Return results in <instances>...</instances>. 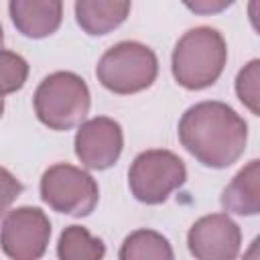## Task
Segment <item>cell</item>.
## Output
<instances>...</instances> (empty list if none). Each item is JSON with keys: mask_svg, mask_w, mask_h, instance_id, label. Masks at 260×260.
Masks as SVG:
<instances>
[{"mask_svg": "<svg viewBox=\"0 0 260 260\" xmlns=\"http://www.w3.org/2000/svg\"><path fill=\"white\" fill-rule=\"evenodd\" d=\"M179 138L205 167L225 169L242 156L248 126L230 106L221 102H201L183 114Z\"/></svg>", "mask_w": 260, "mask_h": 260, "instance_id": "6da1fadb", "label": "cell"}, {"mask_svg": "<svg viewBox=\"0 0 260 260\" xmlns=\"http://www.w3.org/2000/svg\"><path fill=\"white\" fill-rule=\"evenodd\" d=\"M228 57L223 37L209 26L185 32L173 51V75L187 89H203L217 81Z\"/></svg>", "mask_w": 260, "mask_h": 260, "instance_id": "7a4b0ae2", "label": "cell"}, {"mask_svg": "<svg viewBox=\"0 0 260 260\" xmlns=\"http://www.w3.org/2000/svg\"><path fill=\"white\" fill-rule=\"evenodd\" d=\"M89 110V89L71 71L51 73L35 91V112L53 130H69L85 118Z\"/></svg>", "mask_w": 260, "mask_h": 260, "instance_id": "3957f363", "label": "cell"}, {"mask_svg": "<svg viewBox=\"0 0 260 260\" xmlns=\"http://www.w3.org/2000/svg\"><path fill=\"white\" fill-rule=\"evenodd\" d=\"M95 73L106 89L128 95L152 85L158 73V63L156 55L146 45L124 41L102 55Z\"/></svg>", "mask_w": 260, "mask_h": 260, "instance_id": "277c9868", "label": "cell"}, {"mask_svg": "<svg viewBox=\"0 0 260 260\" xmlns=\"http://www.w3.org/2000/svg\"><path fill=\"white\" fill-rule=\"evenodd\" d=\"M187 179L183 160L169 150H146L130 167L128 183L132 195L148 205L162 203Z\"/></svg>", "mask_w": 260, "mask_h": 260, "instance_id": "5b68a950", "label": "cell"}, {"mask_svg": "<svg viewBox=\"0 0 260 260\" xmlns=\"http://www.w3.org/2000/svg\"><path fill=\"white\" fill-rule=\"evenodd\" d=\"M41 197L55 211L87 215L98 203V185L85 171L71 165H55L41 179Z\"/></svg>", "mask_w": 260, "mask_h": 260, "instance_id": "8992f818", "label": "cell"}, {"mask_svg": "<svg viewBox=\"0 0 260 260\" xmlns=\"http://www.w3.org/2000/svg\"><path fill=\"white\" fill-rule=\"evenodd\" d=\"M51 238V221L39 207H18L10 211L0 230V244L14 260H35L43 256Z\"/></svg>", "mask_w": 260, "mask_h": 260, "instance_id": "52a82bcc", "label": "cell"}, {"mask_svg": "<svg viewBox=\"0 0 260 260\" xmlns=\"http://www.w3.org/2000/svg\"><path fill=\"white\" fill-rule=\"evenodd\" d=\"M122 128L116 120L98 116L83 122L75 134V154L77 158L93 171H104L112 167L122 152Z\"/></svg>", "mask_w": 260, "mask_h": 260, "instance_id": "ba28073f", "label": "cell"}, {"mask_svg": "<svg viewBox=\"0 0 260 260\" xmlns=\"http://www.w3.org/2000/svg\"><path fill=\"white\" fill-rule=\"evenodd\" d=\"M240 228L225 213L205 215L193 223L187 236L189 250L201 260H232L240 252Z\"/></svg>", "mask_w": 260, "mask_h": 260, "instance_id": "9c48e42d", "label": "cell"}, {"mask_svg": "<svg viewBox=\"0 0 260 260\" xmlns=\"http://www.w3.org/2000/svg\"><path fill=\"white\" fill-rule=\"evenodd\" d=\"M10 18L24 37H49L61 24L63 0H10Z\"/></svg>", "mask_w": 260, "mask_h": 260, "instance_id": "30bf717a", "label": "cell"}, {"mask_svg": "<svg viewBox=\"0 0 260 260\" xmlns=\"http://www.w3.org/2000/svg\"><path fill=\"white\" fill-rule=\"evenodd\" d=\"M130 2L132 0H75L77 24L87 35H108L126 20Z\"/></svg>", "mask_w": 260, "mask_h": 260, "instance_id": "8fae6325", "label": "cell"}, {"mask_svg": "<svg viewBox=\"0 0 260 260\" xmlns=\"http://www.w3.org/2000/svg\"><path fill=\"white\" fill-rule=\"evenodd\" d=\"M260 165L258 160H250L248 167H244L234 181L223 189L221 205L238 215H256L260 209Z\"/></svg>", "mask_w": 260, "mask_h": 260, "instance_id": "7c38bea8", "label": "cell"}, {"mask_svg": "<svg viewBox=\"0 0 260 260\" xmlns=\"http://www.w3.org/2000/svg\"><path fill=\"white\" fill-rule=\"evenodd\" d=\"M120 258L122 260H144V258L171 260L173 250L167 238H162L160 234L150 232V230H138L124 240Z\"/></svg>", "mask_w": 260, "mask_h": 260, "instance_id": "4fadbf2b", "label": "cell"}, {"mask_svg": "<svg viewBox=\"0 0 260 260\" xmlns=\"http://www.w3.org/2000/svg\"><path fill=\"white\" fill-rule=\"evenodd\" d=\"M106 252L100 238H93L81 225H69L59 238V256L63 260H98Z\"/></svg>", "mask_w": 260, "mask_h": 260, "instance_id": "5bb4252c", "label": "cell"}, {"mask_svg": "<svg viewBox=\"0 0 260 260\" xmlns=\"http://www.w3.org/2000/svg\"><path fill=\"white\" fill-rule=\"evenodd\" d=\"M28 77V65L26 61L10 51L0 49V95L12 93L24 85Z\"/></svg>", "mask_w": 260, "mask_h": 260, "instance_id": "9a60e30c", "label": "cell"}, {"mask_svg": "<svg viewBox=\"0 0 260 260\" xmlns=\"http://www.w3.org/2000/svg\"><path fill=\"white\" fill-rule=\"evenodd\" d=\"M258 61H250L240 73H238V79H236V91H238V98L242 100L244 106L250 108L252 114L258 116Z\"/></svg>", "mask_w": 260, "mask_h": 260, "instance_id": "2e32d148", "label": "cell"}, {"mask_svg": "<svg viewBox=\"0 0 260 260\" xmlns=\"http://www.w3.org/2000/svg\"><path fill=\"white\" fill-rule=\"evenodd\" d=\"M20 191H22V185L16 181V177L10 171H6L4 167H0V217L16 201Z\"/></svg>", "mask_w": 260, "mask_h": 260, "instance_id": "e0dca14e", "label": "cell"}, {"mask_svg": "<svg viewBox=\"0 0 260 260\" xmlns=\"http://www.w3.org/2000/svg\"><path fill=\"white\" fill-rule=\"evenodd\" d=\"M234 0H183V4L195 14H215L232 6Z\"/></svg>", "mask_w": 260, "mask_h": 260, "instance_id": "ac0fdd59", "label": "cell"}, {"mask_svg": "<svg viewBox=\"0 0 260 260\" xmlns=\"http://www.w3.org/2000/svg\"><path fill=\"white\" fill-rule=\"evenodd\" d=\"M2 112H4V98L0 95V116H2Z\"/></svg>", "mask_w": 260, "mask_h": 260, "instance_id": "d6986e66", "label": "cell"}, {"mask_svg": "<svg viewBox=\"0 0 260 260\" xmlns=\"http://www.w3.org/2000/svg\"><path fill=\"white\" fill-rule=\"evenodd\" d=\"M2 41H4V35H2V26H0V49H2Z\"/></svg>", "mask_w": 260, "mask_h": 260, "instance_id": "ffe728a7", "label": "cell"}]
</instances>
